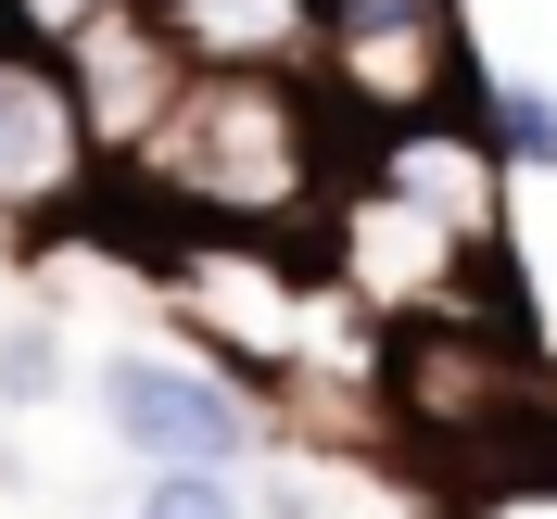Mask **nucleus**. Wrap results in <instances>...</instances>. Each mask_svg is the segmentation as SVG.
Returning <instances> with one entry per match:
<instances>
[{
  "label": "nucleus",
  "mask_w": 557,
  "mask_h": 519,
  "mask_svg": "<svg viewBox=\"0 0 557 519\" xmlns=\"http://www.w3.org/2000/svg\"><path fill=\"white\" fill-rule=\"evenodd\" d=\"M127 152H139V177L165 203L215 215V228H278V215H305L330 190L317 89L292 64H190Z\"/></svg>",
  "instance_id": "nucleus-1"
},
{
  "label": "nucleus",
  "mask_w": 557,
  "mask_h": 519,
  "mask_svg": "<svg viewBox=\"0 0 557 519\" xmlns=\"http://www.w3.org/2000/svg\"><path fill=\"white\" fill-rule=\"evenodd\" d=\"M89 393H102V431L139 469H242L267 444V406L203 355H102Z\"/></svg>",
  "instance_id": "nucleus-2"
},
{
  "label": "nucleus",
  "mask_w": 557,
  "mask_h": 519,
  "mask_svg": "<svg viewBox=\"0 0 557 519\" xmlns=\"http://www.w3.org/2000/svg\"><path fill=\"white\" fill-rule=\"evenodd\" d=\"M165 305L190 330L203 368H242V381H292V355H305V279L278 267V254L228 242V254H165Z\"/></svg>",
  "instance_id": "nucleus-3"
},
{
  "label": "nucleus",
  "mask_w": 557,
  "mask_h": 519,
  "mask_svg": "<svg viewBox=\"0 0 557 519\" xmlns=\"http://www.w3.org/2000/svg\"><path fill=\"white\" fill-rule=\"evenodd\" d=\"M469 254H494V242H469V228H444L431 203H406V190H355L343 203V292L355 305H406V317H482V292H469Z\"/></svg>",
  "instance_id": "nucleus-4"
},
{
  "label": "nucleus",
  "mask_w": 557,
  "mask_h": 519,
  "mask_svg": "<svg viewBox=\"0 0 557 519\" xmlns=\"http://www.w3.org/2000/svg\"><path fill=\"white\" fill-rule=\"evenodd\" d=\"M393 406H406V431H431V444H507V418L545 406V381H532L507 343H482V317H444V330H418V343L393 355Z\"/></svg>",
  "instance_id": "nucleus-5"
},
{
  "label": "nucleus",
  "mask_w": 557,
  "mask_h": 519,
  "mask_svg": "<svg viewBox=\"0 0 557 519\" xmlns=\"http://www.w3.org/2000/svg\"><path fill=\"white\" fill-rule=\"evenodd\" d=\"M330 64L317 89L368 127H406V114H444L456 102V13H330Z\"/></svg>",
  "instance_id": "nucleus-6"
},
{
  "label": "nucleus",
  "mask_w": 557,
  "mask_h": 519,
  "mask_svg": "<svg viewBox=\"0 0 557 519\" xmlns=\"http://www.w3.org/2000/svg\"><path fill=\"white\" fill-rule=\"evenodd\" d=\"M89 190V114L38 38H0V215H64Z\"/></svg>",
  "instance_id": "nucleus-7"
},
{
  "label": "nucleus",
  "mask_w": 557,
  "mask_h": 519,
  "mask_svg": "<svg viewBox=\"0 0 557 519\" xmlns=\"http://www.w3.org/2000/svg\"><path fill=\"white\" fill-rule=\"evenodd\" d=\"M51 51H64L76 114H89V152H127V139L165 114V89L190 76V64H177V38L152 26V0H102V13H89V26H64Z\"/></svg>",
  "instance_id": "nucleus-8"
},
{
  "label": "nucleus",
  "mask_w": 557,
  "mask_h": 519,
  "mask_svg": "<svg viewBox=\"0 0 557 519\" xmlns=\"http://www.w3.org/2000/svg\"><path fill=\"white\" fill-rule=\"evenodd\" d=\"M381 190H406V203H431L444 228H469V242H494V139L482 127H444V114H406V127L381 139Z\"/></svg>",
  "instance_id": "nucleus-9"
},
{
  "label": "nucleus",
  "mask_w": 557,
  "mask_h": 519,
  "mask_svg": "<svg viewBox=\"0 0 557 519\" xmlns=\"http://www.w3.org/2000/svg\"><path fill=\"white\" fill-rule=\"evenodd\" d=\"M177 64H292L317 38V0H152Z\"/></svg>",
  "instance_id": "nucleus-10"
},
{
  "label": "nucleus",
  "mask_w": 557,
  "mask_h": 519,
  "mask_svg": "<svg viewBox=\"0 0 557 519\" xmlns=\"http://www.w3.org/2000/svg\"><path fill=\"white\" fill-rule=\"evenodd\" d=\"M482 139H494V165L557 177V89H532V76H494V89H482Z\"/></svg>",
  "instance_id": "nucleus-11"
},
{
  "label": "nucleus",
  "mask_w": 557,
  "mask_h": 519,
  "mask_svg": "<svg viewBox=\"0 0 557 519\" xmlns=\"http://www.w3.org/2000/svg\"><path fill=\"white\" fill-rule=\"evenodd\" d=\"M127 519H242V482L228 469H152V494Z\"/></svg>",
  "instance_id": "nucleus-12"
},
{
  "label": "nucleus",
  "mask_w": 557,
  "mask_h": 519,
  "mask_svg": "<svg viewBox=\"0 0 557 519\" xmlns=\"http://www.w3.org/2000/svg\"><path fill=\"white\" fill-rule=\"evenodd\" d=\"M51 381H64V368H51V330H13V343H0V406H38Z\"/></svg>",
  "instance_id": "nucleus-13"
},
{
  "label": "nucleus",
  "mask_w": 557,
  "mask_h": 519,
  "mask_svg": "<svg viewBox=\"0 0 557 519\" xmlns=\"http://www.w3.org/2000/svg\"><path fill=\"white\" fill-rule=\"evenodd\" d=\"M0 13H13V38H38V51H51V38H64V26H89L102 0H0Z\"/></svg>",
  "instance_id": "nucleus-14"
},
{
  "label": "nucleus",
  "mask_w": 557,
  "mask_h": 519,
  "mask_svg": "<svg viewBox=\"0 0 557 519\" xmlns=\"http://www.w3.org/2000/svg\"><path fill=\"white\" fill-rule=\"evenodd\" d=\"M330 13H444V0H317V26H330Z\"/></svg>",
  "instance_id": "nucleus-15"
}]
</instances>
